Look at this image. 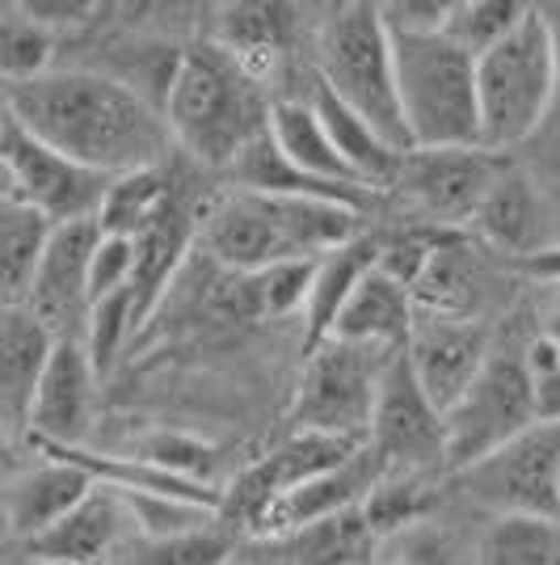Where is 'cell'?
Listing matches in <instances>:
<instances>
[{
  "label": "cell",
  "mask_w": 560,
  "mask_h": 565,
  "mask_svg": "<svg viewBox=\"0 0 560 565\" xmlns=\"http://www.w3.org/2000/svg\"><path fill=\"white\" fill-rule=\"evenodd\" d=\"M379 224H367L358 236H351L346 245L329 249L316 258L312 270V287H308V300L300 308V326H304V354L316 351L321 342H329V333L337 326V312L346 308L351 291L358 287V279L379 262Z\"/></svg>",
  "instance_id": "7402d4cb"
},
{
  "label": "cell",
  "mask_w": 560,
  "mask_h": 565,
  "mask_svg": "<svg viewBox=\"0 0 560 565\" xmlns=\"http://www.w3.org/2000/svg\"><path fill=\"white\" fill-rule=\"evenodd\" d=\"M379 477H384V460L363 444L346 465H337V469L321 472V477H312L304 486H291V490L270 498L249 519L245 541H279V536L304 527V523H316V519L337 515V511L363 507V498L371 494V486Z\"/></svg>",
  "instance_id": "ffe728a7"
},
{
  "label": "cell",
  "mask_w": 560,
  "mask_h": 565,
  "mask_svg": "<svg viewBox=\"0 0 560 565\" xmlns=\"http://www.w3.org/2000/svg\"><path fill=\"white\" fill-rule=\"evenodd\" d=\"M51 233H55V224L43 212H34L30 203H22L18 194L0 199V308L25 305Z\"/></svg>",
  "instance_id": "83f0119b"
},
{
  "label": "cell",
  "mask_w": 560,
  "mask_h": 565,
  "mask_svg": "<svg viewBox=\"0 0 560 565\" xmlns=\"http://www.w3.org/2000/svg\"><path fill=\"white\" fill-rule=\"evenodd\" d=\"M0 115H9V89L0 85Z\"/></svg>",
  "instance_id": "681fc988"
},
{
  "label": "cell",
  "mask_w": 560,
  "mask_h": 565,
  "mask_svg": "<svg viewBox=\"0 0 560 565\" xmlns=\"http://www.w3.org/2000/svg\"><path fill=\"white\" fill-rule=\"evenodd\" d=\"M304 97H308V106L316 110V118H321V127L329 131V140H333V148H337V157L351 166L354 178H358L367 190H375V194L388 199V190H392V182H397V169H400V157H405V152L384 140L371 122H363L351 106H342L316 76H312V85L304 89Z\"/></svg>",
  "instance_id": "cb8c5ba5"
},
{
  "label": "cell",
  "mask_w": 560,
  "mask_h": 565,
  "mask_svg": "<svg viewBox=\"0 0 560 565\" xmlns=\"http://www.w3.org/2000/svg\"><path fill=\"white\" fill-rule=\"evenodd\" d=\"M97 481L85 469H76L72 460L43 456L30 460L4 490H0V511H4V532L9 544H22L39 532H47L55 519H64L94 490Z\"/></svg>",
  "instance_id": "44dd1931"
},
{
  "label": "cell",
  "mask_w": 560,
  "mask_h": 565,
  "mask_svg": "<svg viewBox=\"0 0 560 565\" xmlns=\"http://www.w3.org/2000/svg\"><path fill=\"white\" fill-rule=\"evenodd\" d=\"M464 233L518 270L527 258L560 245V199L531 169L510 161Z\"/></svg>",
  "instance_id": "9a60e30c"
},
{
  "label": "cell",
  "mask_w": 560,
  "mask_h": 565,
  "mask_svg": "<svg viewBox=\"0 0 560 565\" xmlns=\"http://www.w3.org/2000/svg\"><path fill=\"white\" fill-rule=\"evenodd\" d=\"M13 118V115H9ZM4 166L13 173V194L30 203L34 212H43L60 228V224H76V220H94L101 207V194L110 186L106 173L76 166L68 157H60L55 148L25 136L22 127H9V143H4Z\"/></svg>",
  "instance_id": "2e32d148"
},
{
  "label": "cell",
  "mask_w": 560,
  "mask_h": 565,
  "mask_svg": "<svg viewBox=\"0 0 560 565\" xmlns=\"http://www.w3.org/2000/svg\"><path fill=\"white\" fill-rule=\"evenodd\" d=\"M557 507H560V469H557Z\"/></svg>",
  "instance_id": "f907efd6"
},
{
  "label": "cell",
  "mask_w": 560,
  "mask_h": 565,
  "mask_svg": "<svg viewBox=\"0 0 560 565\" xmlns=\"http://www.w3.org/2000/svg\"><path fill=\"white\" fill-rule=\"evenodd\" d=\"M240 536L219 519L177 536H127L110 565H224L236 553Z\"/></svg>",
  "instance_id": "1f68e13d"
},
{
  "label": "cell",
  "mask_w": 560,
  "mask_h": 565,
  "mask_svg": "<svg viewBox=\"0 0 560 565\" xmlns=\"http://www.w3.org/2000/svg\"><path fill=\"white\" fill-rule=\"evenodd\" d=\"M101 228L97 220H76V224H60L51 233L43 262L34 270L30 296L25 305L51 338H80L85 317H89V258Z\"/></svg>",
  "instance_id": "ac0fdd59"
},
{
  "label": "cell",
  "mask_w": 560,
  "mask_h": 565,
  "mask_svg": "<svg viewBox=\"0 0 560 565\" xmlns=\"http://www.w3.org/2000/svg\"><path fill=\"white\" fill-rule=\"evenodd\" d=\"M291 565H371L375 562V532L363 507L337 511L316 523H304L274 541Z\"/></svg>",
  "instance_id": "f1b7e54d"
},
{
  "label": "cell",
  "mask_w": 560,
  "mask_h": 565,
  "mask_svg": "<svg viewBox=\"0 0 560 565\" xmlns=\"http://www.w3.org/2000/svg\"><path fill=\"white\" fill-rule=\"evenodd\" d=\"M371 565H472V548H464V541L443 519L430 515L400 532L379 536Z\"/></svg>",
  "instance_id": "d590c367"
},
{
  "label": "cell",
  "mask_w": 560,
  "mask_h": 565,
  "mask_svg": "<svg viewBox=\"0 0 560 565\" xmlns=\"http://www.w3.org/2000/svg\"><path fill=\"white\" fill-rule=\"evenodd\" d=\"M101 376L80 338H55L47 367L25 409V444L34 448H89L97 426Z\"/></svg>",
  "instance_id": "5bb4252c"
},
{
  "label": "cell",
  "mask_w": 560,
  "mask_h": 565,
  "mask_svg": "<svg viewBox=\"0 0 560 565\" xmlns=\"http://www.w3.org/2000/svg\"><path fill=\"white\" fill-rule=\"evenodd\" d=\"M497 326L467 321V317H443V312H413L405 359H409L418 384L426 388V397L439 405V414L485 367V359L493 351V338H497Z\"/></svg>",
  "instance_id": "e0dca14e"
},
{
  "label": "cell",
  "mask_w": 560,
  "mask_h": 565,
  "mask_svg": "<svg viewBox=\"0 0 560 565\" xmlns=\"http://www.w3.org/2000/svg\"><path fill=\"white\" fill-rule=\"evenodd\" d=\"M0 199H13V173L4 166V157H0Z\"/></svg>",
  "instance_id": "7dc6e473"
},
{
  "label": "cell",
  "mask_w": 560,
  "mask_h": 565,
  "mask_svg": "<svg viewBox=\"0 0 560 565\" xmlns=\"http://www.w3.org/2000/svg\"><path fill=\"white\" fill-rule=\"evenodd\" d=\"M548 30H552V47H557V89H552V106L539 122V131L514 152V161L523 169H531L543 186L560 199V4H539Z\"/></svg>",
  "instance_id": "f35d334b"
},
{
  "label": "cell",
  "mask_w": 560,
  "mask_h": 565,
  "mask_svg": "<svg viewBox=\"0 0 560 565\" xmlns=\"http://www.w3.org/2000/svg\"><path fill=\"white\" fill-rule=\"evenodd\" d=\"M523 347H527V333H518L514 321H502L485 367L443 409L446 477L472 469L476 460H485L489 451L506 448L510 439L536 426Z\"/></svg>",
  "instance_id": "52a82bcc"
},
{
  "label": "cell",
  "mask_w": 560,
  "mask_h": 565,
  "mask_svg": "<svg viewBox=\"0 0 560 565\" xmlns=\"http://www.w3.org/2000/svg\"><path fill=\"white\" fill-rule=\"evenodd\" d=\"M367 448L384 460V469L400 472H430L446 477L443 451V414L426 397L405 351H397L384 367L379 393H375L371 426H367Z\"/></svg>",
  "instance_id": "4fadbf2b"
},
{
  "label": "cell",
  "mask_w": 560,
  "mask_h": 565,
  "mask_svg": "<svg viewBox=\"0 0 560 565\" xmlns=\"http://www.w3.org/2000/svg\"><path fill=\"white\" fill-rule=\"evenodd\" d=\"M446 477H430V472H400V469H384V477L371 486V494L363 498V515L371 523L375 541L388 536V532H400L409 523H421V519L439 515L443 507V486Z\"/></svg>",
  "instance_id": "4dcf8cb0"
},
{
  "label": "cell",
  "mask_w": 560,
  "mask_h": 565,
  "mask_svg": "<svg viewBox=\"0 0 560 565\" xmlns=\"http://www.w3.org/2000/svg\"><path fill=\"white\" fill-rule=\"evenodd\" d=\"M518 279L523 275L510 262L489 254L481 241L439 228L418 279L409 282V296H413L418 312H443V317H467V321L497 326L502 321V287Z\"/></svg>",
  "instance_id": "8fae6325"
},
{
  "label": "cell",
  "mask_w": 560,
  "mask_h": 565,
  "mask_svg": "<svg viewBox=\"0 0 560 565\" xmlns=\"http://www.w3.org/2000/svg\"><path fill=\"white\" fill-rule=\"evenodd\" d=\"M274 97L236 68L211 39H194L164 97V131L173 152L207 173H228L236 157L266 131Z\"/></svg>",
  "instance_id": "3957f363"
},
{
  "label": "cell",
  "mask_w": 560,
  "mask_h": 565,
  "mask_svg": "<svg viewBox=\"0 0 560 565\" xmlns=\"http://www.w3.org/2000/svg\"><path fill=\"white\" fill-rule=\"evenodd\" d=\"M55 51H60V39L39 22H30L22 4L0 9V85L4 89L55 68Z\"/></svg>",
  "instance_id": "e575fe53"
},
{
  "label": "cell",
  "mask_w": 560,
  "mask_h": 565,
  "mask_svg": "<svg viewBox=\"0 0 560 565\" xmlns=\"http://www.w3.org/2000/svg\"><path fill=\"white\" fill-rule=\"evenodd\" d=\"M224 565H291V562L274 548V541H240L236 553Z\"/></svg>",
  "instance_id": "bcb514c9"
},
{
  "label": "cell",
  "mask_w": 560,
  "mask_h": 565,
  "mask_svg": "<svg viewBox=\"0 0 560 565\" xmlns=\"http://www.w3.org/2000/svg\"><path fill=\"white\" fill-rule=\"evenodd\" d=\"M266 131H270L274 148H279L282 157L300 169V173L325 182V186L367 190L351 173V166L337 157V148H333L329 131L321 127L316 110L308 106V97H279V102H270V122H266Z\"/></svg>",
  "instance_id": "484cf974"
},
{
  "label": "cell",
  "mask_w": 560,
  "mask_h": 565,
  "mask_svg": "<svg viewBox=\"0 0 560 565\" xmlns=\"http://www.w3.org/2000/svg\"><path fill=\"white\" fill-rule=\"evenodd\" d=\"M9 127H13V118L0 115V157H4V143H9Z\"/></svg>",
  "instance_id": "c3c4849f"
},
{
  "label": "cell",
  "mask_w": 560,
  "mask_h": 565,
  "mask_svg": "<svg viewBox=\"0 0 560 565\" xmlns=\"http://www.w3.org/2000/svg\"><path fill=\"white\" fill-rule=\"evenodd\" d=\"M413 296L400 287L388 270H371L358 279L346 308L337 312V326L329 338L337 342H358V347H379V351H405L409 330H413Z\"/></svg>",
  "instance_id": "603a6c76"
},
{
  "label": "cell",
  "mask_w": 560,
  "mask_h": 565,
  "mask_svg": "<svg viewBox=\"0 0 560 565\" xmlns=\"http://www.w3.org/2000/svg\"><path fill=\"white\" fill-rule=\"evenodd\" d=\"M367 228L351 207L321 199H282L254 190H215L198 220V245L233 275H254L279 262H316Z\"/></svg>",
  "instance_id": "7a4b0ae2"
},
{
  "label": "cell",
  "mask_w": 560,
  "mask_h": 565,
  "mask_svg": "<svg viewBox=\"0 0 560 565\" xmlns=\"http://www.w3.org/2000/svg\"><path fill=\"white\" fill-rule=\"evenodd\" d=\"M136 279V241L127 236H97L94 258H89V305L127 291Z\"/></svg>",
  "instance_id": "b9f144b4"
},
{
  "label": "cell",
  "mask_w": 560,
  "mask_h": 565,
  "mask_svg": "<svg viewBox=\"0 0 560 565\" xmlns=\"http://www.w3.org/2000/svg\"><path fill=\"white\" fill-rule=\"evenodd\" d=\"M539 300H536V333H543L548 342L560 347V279L557 282H536Z\"/></svg>",
  "instance_id": "f6af8a7d"
},
{
  "label": "cell",
  "mask_w": 560,
  "mask_h": 565,
  "mask_svg": "<svg viewBox=\"0 0 560 565\" xmlns=\"http://www.w3.org/2000/svg\"><path fill=\"white\" fill-rule=\"evenodd\" d=\"M30 456H34V451H30V444L22 439V430L0 418V490L30 465Z\"/></svg>",
  "instance_id": "ee69618b"
},
{
  "label": "cell",
  "mask_w": 560,
  "mask_h": 565,
  "mask_svg": "<svg viewBox=\"0 0 560 565\" xmlns=\"http://www.w3.org/2000/svg\"><path fill=\"white\" fill-rule=\"evenodd\" d=\"M136 333H140V321H136V305H131V287L89 305L80 342H85V351L94 359L97 376H110V372H115L122 351H127V342H131Z\"/></svg>",
  "instance_id": "74e56055"
},
{
  "label": "cell",
  "mask_w": 560,
  "mask_h": 565,
  "mask_svg": "<svg viewBox=\"0 0 560 565\" xmlns=\"http://www.w3.org/2000/svg\"><path fill=\"white\" fill-rule=\"evenodd\" d=\"M55 338L30 308H0V418L25 435V409Z\"/></svg>",
  "instance_id": "d4e9b609"
},
{
  "label": "cell",
  "mask_w": 560,
  "mask_h": 565,
  "mask_svg": "<svg viewBox=\"0 0 560 565\" xmlns=\"http://www.w3.org/2000/svg\"><path fill=\"white\" fill-rule=\"evenodd\" d=\"M446 9L451 0H392V4H379V18L388 25V34H439Z\"/></svg>",
  "instance_id": "7bdbcfd3"
},
{
  "label": "cell",
  "mask_w": 560,
  "mask_h": 565,
  "mask_svg": "<svg viewBox=\"0 0 560 565\" xmlns=\"http://www.w3.org/2000/svg\"><path fill=\"white\" fill-rule=\"evenodd\" d=\"M122 456L148 460L157 469L190 477V481H203V486H215L211 469L219 465V448H211L207 439H198L190 430H143V435L131 439V448L122 451Z\"/></svg>",
  "instance_id": "8d00e7d4"
},
{
  "label": "cell",
  "mask_w": 560,
  "mask_h": 565,
  "mask_svg": "<svg viewBox=\"0 0 560 565\" xmlns=\"http://www.w3.org/2000/svg\"><path fill=\"white\" fill-rule=\"evenodd\" d=\"M560 469V426H531L506 448L489 451L472 469L446 477L460 494L485 515H548L560 519L557 507Z\"/></svg>",
  "instance_id": "30bf717a"
},
{
  "label": "cell",
  "mask_w": 560,
  "mask_h": 565,
  "mask_svg": "<svg viewBox=\"0 0 560 565\" xmlns=\"http://www.w3.org/2000/svg\"><path fill=\"white\" fill-rule=\"evenodd\" d=\"M131 519V536H177V532H194L219 519V511L186 502V498H164V494H118Z\"/></svg>",
  "instance_id": "ab89813d"
},
{
  "label": "cell",
  "mask_w": 560,
  "mask_h": 565,
  "mask_svg": "<svg viewBox=\"0 0 560 565\" xmlns=\"http://www.w3.org/2000/svg\"><path fill=\"white\" fill-rule=\"evenodd\" d=\"M312 68L329 94L351 106L363 122H371L392 148L400 152L413 148L397 106L392 39L379 18V4L371 0L329 4L312 25Z\"/></svg>",
  "instance_id": "277c9868"
},
{
  "label": "cell",
  "mask_w": 560,
  "mask_h": 565,
  "mask_svg": "<svg viewBox=\"0 0 560 565\" xmlns=\"http://www.w3.org/2000/svg\"><path fill=\"white\" fill-rule=\"evenodd\" d=\"M531 9L536 4H523V0H451L443 34L472 60H481L502 39H510L531 18Z\"/></svg>",
  "instance_id": "836d02e7"
},
{
  "label": "cell",
  "mask_w": 560,
  "mask_h": 565,
  "mask_svg": "<svg viewBox=\"0 0 560 565\" xmlns=\"http://www.w3.org/2000/svg\"><path fill=\"white\" fill-rule=\"evenodd\" d=\"M177 190H182V178L173 169V157L164 166L118 173V178H110L106 194H101V207L94 215L97 228L106 236L140 241L157 220L169 215V207L177 203Z\"/></svg>",
  "instance_id": "4316f807"
},
{
  "label": "cell",
  "mask_w": 560,
  "mask_h": 565,
  "mask_svg": "<svg viewBox=\"0 0 560 565\" xmlns=\"http://www.w3.org/2000/svg\"><path fill=\"white\" fill-rule=\"evenodd\" d=\"M510 161L514 157L489 152L481 143H472V148H409L400 157L397 182L388 190V212L392 220L464 233Z\"/></svg>",
  "instance_id": "ba28073f"
},
{
  "label": "cell",
  "mask_w": 560,
  "mask_h": 565,
  "mask_svg": "<svg viewBox=\"0 0 560 565\" xmlns=\"http://www.w3.org/2000/svg\"><path fill=\"white\" fill-rule=\"evenodd\" d=\"M392 354L397 351L337 342V338L308 351L304 372L291 393V409H287V430L367 439L375 393H379V380Z\"/></svg>",
  "instance_id": "9c48e42d"
},
{
  "label": "cell",
  "mask_w": 560,
  "mask_h": 565,
  "mask_svg": "<svg viewBox=\"0 0 560 565\" xmlns=\"http://www.w3.org/2000/svg\"><path fill=\"white\" fill-rule=\"evenodd\" d=\"M472 565H560V519L493 515L472 544Z\"/></svg>",
  "instance_id": "f546056e"
},
{
  "label": "cell",
  "mask_w": 560,
  "mask_h": 565,
  "mask_svg": "<svg viewBox=\"0 0 560 565\" xmlns=\"http://www.w3.org/2000/svg\"><path fill=\"white\" fill-rule=\"evenodd\" d=\"M316 262H279L254 275H236V305L249 321H282V317H300L312 287Z\"/></svg>",
  "instance_id": "d6a6232c"
},
{
  "label": "cell",
  "mask_w": 560,
  "mask_h": 565,
  "mask_svg": "<svg viewBox=\"0 0 560 565\" xmlns=\"http://www.w3.org/2000/svg\"><path fill=\"white\" fill-rule=\"evenodd\" d=\"M527 380H531V409L539 426H560V347L543 333H527Z\"/></svg>",
  "instance_id": "60d3db41"
},
{
  "label": "cell",
  "mask_w": 560,
  "mask_h": 565,
  "mask_svg": "<svg viewBox=\"0 0 560 565\" xmlns=\"http://www.w3.org/2000/svg\"><path fill=\"white\" fill-rule=\"evenodd\" d=\"M203 39H211L270 97H279L282 81L312 85L316 76V68L304 72V55L312 60V43H304V22L295 4H254V0L219 4Z\"/></svg>",
  "instance_id": "7c38bea8"
},
{
  "label": "cell",
  "mask_w": 560,
  "mask_h": 565,
  "mask_svg": "<svg viewBox=\"0 0 560 565\" xmlns=\"http://www.w3.org/2000/svg\"><path fill=\"white\" fill-rule=\"evenodd\" d=\"M131 536V519L115 490L94 486L64 519L22 544H9L18 565H110Z\"/></svg>",
  "instance_id": "d6986e66"
},
{
  "label": "cell",
  "mask_w": 560,
  "mask_h": 565,
  "mask_svg": "<svg viewBox=\"0 0 560 565\" xmlns=\"http://www.w3.org/2000/svg\"><path fill=\"white\" fill-rule=\"evenodd\" d=\"M9 115L25 136L106 178L164 166L173 157L161 110L94 68L64 64L25 85H9Z\"/></svg>",
  "instance_id": "6da1fadb"
},
{
  "label": "cell",
  "mask_w": 560,
  "mask_h": 565,
  "mask_svg": "<svg viewBox=\"0 0 560 565\" xmlns=\"http://www.w3.org/2000/svg\"><path fill=\"white\" fill-rule=\"evenodd\" d=\"M397 68V106L413 148L481 143L476 60L439 34H388Z\"/></svg>",
  "instance_id": "5b68a950"
},
{
  "label": "cell",
  "mask_w": 560,
  "mask_h": 565,
  "mask_svg": "<svg viewBox=\"0 0 560 565\" xmlns=\"http://www.w3.org/2000/svg\"><path fill=\"white\" fill-rule=\"evenodd\" d=\"M557 89V47L543 9L476 60V115L481 148L514 157L539 131Z\"/></svg>",
  "instance_id": "8992f818"
}]
</instances>
